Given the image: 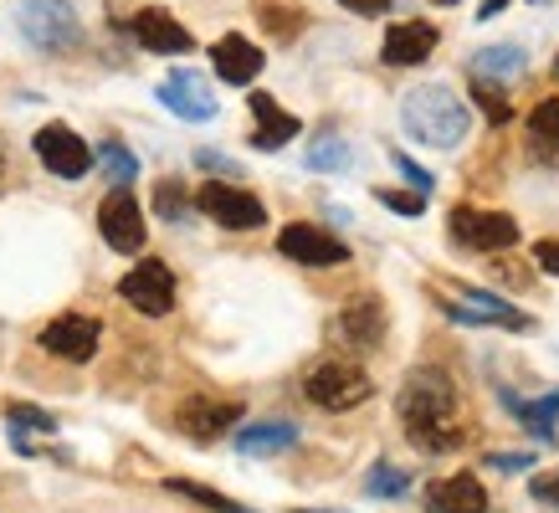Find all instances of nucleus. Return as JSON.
Listing matches in <instances>:
<instances>
[{
  "mask_svg": "<svg viewBox=\"0 0 559 513\" xmlns=\"http://www.w3.org/2000/svg\"><path fill=\"white\" fill-rule=\"evenodd\" d=\"M528 68V57H524V47H483L473 57V77H488V83H509V77H519V72Z\"/></svg>",
  "mask_w": 559,
  "mask_h": 513,
  "instance_id": "obj_22",
  "label": "nucleus"
},
{
  "mask_svg": "<svg viewBox=\"0 0 559 513\" xmlns=\"http://www.w3.org/2000/svg\"><path fill=\"white\" fill-rule=\"evenodd\" d=\"M98 334H103L98 319H87V313H62V319H51V324L41 329V349L57 359L83 365V359L98 355Z\"/></svg>",
  "mask_w": 559,
  "mask_h": 513,
  "instance_id": "obj_12",
  "label": "nucleus"
},
{
  "mask_svg": "<svg viewBox=\"0 0 559 513\" xmlns=\"http://www.w3.org/2000/svg\"><path fill=\"white\" fill-rule=\"evenodd\" d=\"M395 410L406 421V437L426 452H452L462 442V427L452 421L457 416V385L447 380V370H411Z\"/></svg>",
  "mask_w": 559,
  "mask_h": 513,
  "instance_id": "obj_1",
  "label": "nucleus"
},
{
  "mask_svg": "<svg viewBox=\"0 0 559 513\" xmlns=\"http://www.w3.org/2000/svg\"><path fill=\"white\" fill-rule=\"evenodd\" d=\"M492 473H528V462H534V457H528V452H492Z\"/></svg>",
  "mask_w": 559,
  "mask_h": 513,
  "instance_id": "obj_36",
  "label": "nucleus"
},
{
  "mask_svg": "<svg viewBox=\"0 0 559 513\" xmlns=\"http://www.w3.org/2000/svg\"><path fill=\"white\" fill-rule=\"evenodd\" d=\"M16 26L36 51H68L83 41V21L72 11V0H21Z\"/></svg>",
  "mask_w": 559,
  "mask_h": 513,
  "instance_id": "obj_3",
  "label": "nucleus"
},
{
  "mask_svg": "<svg viewBox=\"0 0 559 513\" xmlns=\"http://www.w3.org/2000/svg\"><path fill=\"white\" fill-rule=\"evenodd\" d=\"M5 421H11V437H26V431H41V437H51L57 431V421H51L41 406H21V401H11L5 406Z\"/></svg>",
  "mask_w": 559,
  "mask_h": 513,
  "instance_id": "obj_31",
  "label": "nucleus"
},
{
  "mask_svg": "<svg viewBox=\"0 0 559 513\" xmlns=\"http://www.w3.org/2000/svg\"><path fill=\"white\" fill-rule=\"evenodd\" d=\"M390 159H395V170H401V175H406V180H411V190H421V195H431V190H437V180H431V175H426L421 165L411 159V154H401V150H395V154H390Z\"/></svg>",
  "mask_w": 559,
  "mask_h": 513,
  "instance_id": "obj_34",
  "label": "nucleus"
},
{
  "mask_svg": "<svg viewBox=\"0 0 559 513\" xmlns=\"http://www.w3.org/2000/svg\"><path fill=\"white\" fill-rule=\"evenodd\" d=\"M32 150H36V159H41L51 175H62V180H83L87 165H93V150H87V139L72 134L68 123H47V129H36Z\"/></svg>",
  "mask_w": 559,
  "mask_h": 513,
  "instance_id": "obj_10",
  "label": "nucleus"
},
{
  "mask_svg": "<svg viewBox=\"0 0 559 513\" xmlns=\"http://www.w3.org/2000/svg\"><path fill=\"white\" fill-rule=\"evenodd\" d=\"M503 406L524 421L534 437H555V421H559V391H549V395H539V401H519V395H509L503 391Z\"/></svg>",
  "mask_w": 559,
  "mask_h": 513,
  "instance_id": "obj_23",
  "label": "nucleus"
},
{
  "mask_svg": "<svg viewBox=\"0 0 559 513\" xmlns=\"http://www.w3.org/2000/svg\"><path fill=\"white\" fill-rule=\"evenodd\" d=\"M119 298L129 308H139L144 319H165L175 308V273L159 256H144V262H134V267L119 277Z\"/></svg>",
  "mask_w": 559,
  "mask_h": 513,
  "instance_id": "obj_5",
  "label": "nucleus"
},
{
  "mask_svg": "<svg viewBox=\"0 0 559 513\" xmlns=\"http://www.w3.org/2000/svg\"><path fill=\"white\" fill-rule=\"evenodd\" d=\"M195 205H201L216 226H226V231H257V226L267 222L262 201H257L252 190L231 186V180H205L201 195H195Z\"/></svg>",
  "mask_w": 559,
  "mask_h": 513,
  "instance_id": "obj_6",
  "label": "nucleus"
},
{
  "mask_svg": "<svg viewBox=\"0 0 559 513\" xmlns=\"http://www.w3.org/2000/svg\"><path fill=\"white\" fill-rule=\"evenodd\" d=\"M349 144H344L340 134H319L313 144H308V154H304V165L308 170H323V175H334V170H349Z\"/></svg>",
  "mask_w": 559,
  "mask_h": 513,
  "instance_id": "obj_24",
  "label": "nucleus"
},
{
  "mask_svg": "<svg viewBox=\"0 0 559 513\" xmlns=\"http://www.w3.org/2000/svg\"><path fill=\"white\" fill-rule=\"evenodd\" d=\"M528 134L549 144V154H559V98H544L534 103V114H528Z\"/></svg>",
  "mask_w": 559,
  "mask_h": 513,
  "instance_id": "obj_28",
  "label": "nucleus"
},
{
  "mask_svg": "<svg viewBox=\"0 0 559 513\" xmlns=\"http://www.w3.org/2000/svg\"><path fill=\"white\" fill-rule=\"evenodd\" d=\"M401 123H406V134L416 144L457 150L462 139H467V129H473V114H467V103L447 83H421L401 98Z\"/></svg>",
  "mask_w": 559,
  "mask_h": 513,
  "instance_id": "obj_2",
  "label": "nucleus"
},
{
  "mask_svg": "<svg viewBox=\"0 0 559 513\" xmlns=\"http://www.w3.org/2000/svg\"><path fill=\"white\" fill-rule=\"evenodd\" d=\"M298 446V427L293 421H252L237 431V452L241 457H272V452H288Z\"/></svg>",
  "mask_w": 559,
  "mask_h": 513,
  "instance_id": "obj_21",
  "label": "nucleus"
},
{
  "mask_svg": "<svg viewBox=\"0 0 559 513\" xmlns=\"http://www.w3.org/2000/svg\"><path fill=\"white\" fill-rule=\"evenodd\" d=\"M129 36H134L144 51H154V57H180V51L195 47V36H190L170 11H159V5L134 11V16H129Z\"/></svg>",
  "mask_w": 559,
  "mask_h": 513,
  "instance_id": "obj_14",
  "label": "nucleus"
},
{
  "mask_svg": "<svg viewBox=\"0 0 559 513\" xmlns=\"http://www.w3.org/2000/svg\"><path fill=\"white\" fill-rule=\"evenodd\" d=\"M528 493H534V503L559 509V467H555V473H534V478H528Z\"/></svg>",
  "mask_w": 559,
  "mask_h": 513,
  "instance_id": "obj_35",
  "label": "nucleus"
},
{
  "mask_svg": "<svg viewBox=\"0 0 559 513\" xmlns=\"http://www.w3.org/2000/svg\"><path fill=\"white\" fill-rule=\"evenodd\" d=\"M452 237L473 252H509L519 241V222L503 211H477V205H457L452 211Z\"/></svg>",
  "mask_w": 559,
  "mask_h": 513,
  "instance_id": "obj_8",
  "label": "nucleus"
},
{
  "mask_svg": "<svg viewBox=\"0 0 559 513\" xmlns=\"http://www.w3.org/2000/svg\"><path fill=\"white\" fill-rule=\"evenodd\" d=\"M374 201L390 205L395 216H421V211H426V195H421V190H385V186H380V190H374Z\"/></svg>",
  "mask_w": 559,
  "mask_h": 513,
  "instance_id": "obj_33",
  "label": "nucleus"
},
{
  "mask_svg": "<svg viewBox=\"0 0 559 513\" xmlns=\"http://www.w3.org/2000/svg\"><path fill=\"white\" fill-rule=\"evenodd\" d=\"M534 262H539L549 277H559V241H539V247H534Z\"/></svg>",
  "mask_w": 559,
  "mask_h": 513,
  "instance_id": "obj_37",
  "label": "nucleus"
},
{
  "mask_svg": "<svg viewBox=\"0 0 559 513\" xmlns=\"http://www.w3.org/2000/svg\"><path fill=\"white\" fill-rule=\"evenodd\" d=\"M340 5H344V11H355V16H385V11H390V0H340Z\"/></svg>",
  "mask_w": 559,
  "mask_h": 513,
  "instance_id": "obj_38",
  "label": "nucleus"
},
{
  "mask_svg": "<svg viewBox=\"0 0 559 513\" xmlns=\"http://www.w3.org/2000/svg\"><path fill=\"white\" fill-rule=\"evenodd\" d=\"M159 103H165L170 114H180L186 123L216 119V93H211V83H205L201 72H190V68H175L170 77L159 83Z\"/></svg>",
  "mask_w": 559,
  "mask_h": 513,
  "instance_id": "obj_13",
  "label": "nucleus"
},
{
  "mask_svg": "<svg viewBox=\"0 0 559 513\" xmlns=\"http://www.w3.org/2000/svg\"><path fill=\"white\" fill-rule=\"evenodd\" d=\"M154 211L165 216V222H190V195L180 180H159L154 186Z\"/></svg>",
  "mask_w": 559,
  "mask_h": 513,
  "instance_id": "obj_30",
  "label": "nucleus"
},
{
  "mask_svg": "<svg viewBox=\"0 0 559 513\" xmlns=\"http://www.w3.org/2000/svg\"><path fill=\"white\" fill-rule=\"evenodd\" d=\"M0 175H5V150H0Z\"/></svg>",
  "mask_w": 559,
  "mask_h": 513,
  "instance_id": "obj_41",
  "label": "nucleus"
},
{
  "mask_svg": "<svg viewBox=\"0 0 559 513\" xmlns=\"http://www.w3.org/2000/svg\"><path fill=\"white\" fill-rule=\"evenodd\" d=\"M98 231H103V241H108L114 252H123V256L144 247L150 226H144V211H139V201L129 195V186H119V190H108V195H103V205H98Z\"/></svg>",
  "mask_w": 559,
  "mask_h": 513,
  "instance_id": "obj_7",
  "label": "nucleus"
},
{
  "mask_svg": "<svg viewBox=\"0 0 559 513\" xmlns=\"http://www.w3.org/2000/svg\"><path fill=\"white\" fill-rule=\"evenodd\" d=\"M473 98H477V108L488 114V123H509L513 119V103H509V93H503V83L473 77Z\"/></svg>",
  "mask_w": 559,
  "mask_h": 513,
  "instance_id": "obj_27",
  "label": "nucleus"
},
{
  "mask_svg": "<svg viewBox=\"0 0 559 513\" xmlns=\"http://www.w3.org/2000/svg\"><path fill=\"white\" fill-rule=\"evenodd\" d=\"M170 493L195 498V503H201V509H211V513H252V509H241V503H231L226 493H216V488H201V482H190V478H175Z\"/></svg>",
  "mask_w": 559,
  "mask_h": 513,
  "instance_id": "obj_29",
  "label": "nucleus"
},
{
  "mask_svg": "<svg viewBox=\"0 0 559 513\" xmlns=\"http://www.w3.org/2000/svg\"><path fill=\"white\" fill-rule=\"evenodd\" d=\"M257 16H262V26H267L272 36H283V41H288V36H298L308 26V16L298 11V5H272V0H262V5H257Z\"/></svg>",
  "mask_w": 559,
  "mask_h": 513,
  "instance_id": "obj_26",
  "label": "nucleus"
},
{
  "mask_svg": "<svg viewBox=\"0 0 559 513\" xmlns=\"http://www.w3.org/2000/svg\"><path fill=\"white\" fill-rule=\"evenodd\" d=\"M503 5H509V0H483V11H477V21H492L498 11H503Z\"/></svg>",
  "mask_w": 559,
  "mask_h": 513,
  "instance_id": "obj_40",
  "label": "nucleus"
},
{
  "mask_svg": "<svg viewBox=\"0 0 559 513\" xmlns=\"http://www.w3.org/2000/svg\"><path fill=\"white\" fill-rule=\"evenodd\" d=\"M231 421H241L237 401H186L180 406V431L190 442H216L231 431Z\"/></svg>",
  "mask_w": 559,
  "mask_h": 513,
  "instance_id": "obj_19",
  "label": "nucleus"
},
{
  "mask_svg": "<svg viewBox=\"0 0 559 513\" xmlns=\"http://www.w3.org/2000/svg\"><path fill=\"white\" fill-rule=\"evenodd\" d=\"M340 334H344V344H355V349H380V339H385V308H380L374 293H359V298L344 303Z\"/></svg>",
  "mask_w": 559,
  "mask_h": 513,
  "instance_id": "obj_18",
  "label": "nucleus"
},
{
  "mask_svg": "<svg viewBox=\"0 0 559 513\" xmlns=\"http://www.w3.org/2000/svg\"><path fill=\"white\" fill-rule=\"evenodd\" d=\"M247 103H252V119H257V134H252L257 150H267V154L283 150V144L304 129L288 108H277V98H272V93H247Z\"/></svg>",
  "mask_w": 559,
  "mask_h": 513,
  "instance_id": "obj_20",
  "label": "nucleus"
},
{
  "mask_svg": "<svg viewBox=\"0 0 559 513\" xmlns=\"http://www.w3.org/2000/svg\"><path fill=\"white\" fill-rule=\"evenodd\" d=\"M304 391H308V401L323 406V410H355L374 395V385L359 365H349V359H329V365H319V370L304 380Z\"/></svg>",
  "mask_w": 559,
  "mask_h": 513,
  "instance_id": "obj_4",
  "label": "nucleus"
},
{
  "mask_svg": "<svg viewBox=\"0 0 559 513\" xmlns=\"http://www.w3.org/2000/svg\"><path fill=\"white\" fill-rule=\"evenodd\" d=\"M195 165H201V170H221V175H237V165H231V159H226V154H216V150H201V154H195Z\"/></svg>",
  "mask_w": 559,
  "mask_h": 513,
  "instance_id": "obj_39",
  "label": "nucleus"
},
{
  "mask_svg": "<svg viewBox=\"0 0 559 513\" xmlns=\"http://www.w3.org/2000/svg\"><path fill=\"white\" fill-rule=\"evenodd\" d=\"M555 72H559V57H555Z\"/></svg>",
  "mask_w": 559,
  "mask_h": 513,
  "instance_id": "obj_43",
  "label": "nucleus"
},
{
  "mask_svg": "<svg viewBox=\"0 0 559 513\" xmlns=\"http://www.w3.org/2000/svg\"><path fill=\"white\" fill-rule=\"evenodd\" d=\"M441 313L452 319V324H498V329H528V313L509 303V298H498V293H483V288H462L457 298H441Z\"/></svg>",
  "mask_w": 559,
  "mask_h": 513,
  "instance_id": "obj_9",
  "label": "nucleus"
},
{
  "mask_svg": "<svg viewBox=\"0 0 559 513\" xmlns=\"http://www.w3.org/2000/svg\"><path fill=\"white\" fill-rule=\"evenodd\" d=\"M262 47H252L241 32H226L211 47V68H216V77L221 83H231V87H247V83H257V72H262Z\"/></svg>",
  "mask_w": 559,
  "mask_h": 513,
  "instance_id": "obj_16",
  "label": "nucleus"
},
{
  "mask_svg": "<svg viewBox=\"0 0 559 513\" xmlns=\"http://www.w3.org/2000/svg\"><path fill=\"white\" fill-rule=\"evenodd\" d=\"M277 252L293 256V262H304V267H340V262H349V247L313 222L283 226V231H277Z\"/></svg>",
  "mask_w": 559,
  "mask_h": 513,
  "instance_id": "obj_11",
  "label": "nucleus"
},
{
  "mask_svg": "<svg viewBox=\"0 0 559 513\" xmlns=\"http://www.w3.org/2000/svg\"><path fill=\"white\" fill-rule=\"evenodd\" d=\"M437 26L431 21H395L380 41V57H385V68H421L426 57L437 51Z\"/></svg>",
  "mask_w": 559,
  "mask_h": 513,
  "instance_id": "obj_15",
  "label": "nucleus"
},
{
  "mask_svg": "<svg viewBox=\"0 0 559 513\" xmlns=\"http://www.w3.org/2000/svg\"><path fill=\"white\" fill-rule=\"evenodd\" d=\"M365 488H370L374 498H401L411 488V478L401 473V467H385V462H374L370 478H365Z\"/></svg>",
  "mask_w": 559,
  "mask_h": 513,
  "instance_id": "obj_32",
  "label": "nucleus"
},
{
  "mask_svg": "<svg viewBox=\"0 0 559 513\" xmlns=\"http://www.w3.org/2000/svg\"><path fill=\"white\" fill-rule=\"evenodd\" d=\"M437 5H457V0H437Z\"/></svg>",
  "mask_w": 559,
  "mask_h": 513,
  "instance_id": "obj_42",
  "label": "nucleus"
},
{
  "mask_svg": "<svg viewBox=\"0 0 559 513\" xmlns=\"http://www.w3.org/2000/svg\"><path fill=\"white\" fill-rule=\"evenodd\" d=\"M488 493L473 473H452V478L426 482V513H483Z\"/></svg>",
  "mask_w": 559,
  "mask_h": 513,
  "instance_id": "obj_17",
  "label": "nucleus"
},
{
  "mask_svg": "<svg viewBox=\"0 0 559 513\" xmlns=\"http://www.w3.org/2000/svg\"><path fill=\"white\" fill-rule=\"evenodd\" d=\"M98 165H103V175H108L114 186H134L139 159H134L129 150H123L119 139H103V144H98Z\"/></svg>",
  "mask_w": 559,
  "mask_h": 513,
  "instance_id": "obj_25",
  "label": "nucleus"
}]
</instances>
